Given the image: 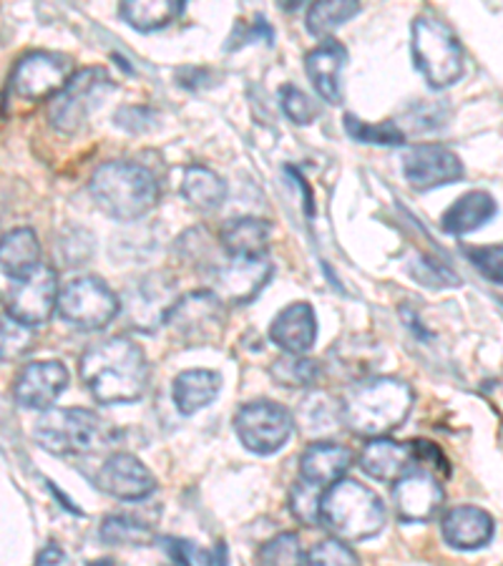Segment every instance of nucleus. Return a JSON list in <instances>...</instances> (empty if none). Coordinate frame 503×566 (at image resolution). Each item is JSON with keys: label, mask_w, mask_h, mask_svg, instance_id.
I'll return each instance as SVG.
<instances>
[{"label": "nucleus", "mask_w": 503, "mask_h": 566, "mask_svg": "<svg viewBox=\"0 0 503 566\" xmlns=\"http://www.w3.org/2000/svg\"><path fill=\"white\" fill-rule=\"evenodd\" d=\"M81 380L94 400L104 406L136 403L149 388V363L129 337H108L84 350L78 363Z\"/></svg>", "instance_id": "f257e3e1"}, {"label": "nucleus", "mask_w": 503, "mask_h": 566, "mask_svg": "<svg viewBox=\"0 0 503 566\" xmlns=\"http://www.w3.org/2000/svg\"><path fill=\"white\" fill-rule=\"evenodd\" d=\"M413 388L406 380L378 376L355 382L343 398V423L355 436L386 438L413 410Z\"/></svg>", "instance_id": "f03ea898"}, {"label": "nucleus", "mask_w": 503, "mask_h": 566, "mask_svg": "<svg viewBox=\"0 0 503 566\" xmlns=\"http://www.w3.org/2000/svg\"><path fill=\"white\" fill-rule=\"evenodd\" d=\"M94 202L114 219H139L159 202V185L149 169L132 161H106L88 185Z\"/></svg>", "instance_id": "7ed1b4c3"}, {"label": "nucleus", "mask_w": 503, "mask_h": 566, "mask_svg": "<svg viewBox=\"0 0 503 566\" xmlns=\"http://www.w3.org/2000/svg\"><path fill=\"white\" fill-rule=\"evenodd\" d=\"M319 524L340 542H365L386 526V506L373 489L360 481L343 479L325 489Z\"/></svg>", "instance_id": "20e7f679"}, {"label": "nucleus", "mask_w": 503, "mask_h": 566, "mask_svg": "<svg viewBox=\"0 0 503 566\" xmlns=\"http://www.w3.org/2000/svg\"><path fill=\"white\" fill-rule=\"evenodd\" d=\"M413 63L433 88H448L463 76V45L436 15H420L410 29Z\"/></svg>", "instance_id": "39448f33"}, {"label": "nucleus", "mask_w": 503, "mask_h": 566, "mask_svg": "<svg viewBox=\"0 0 503 566\" xmlns=\"http://www.w3.org/2000/svg\"><path fill=\"white\" fill-rule=\"evenodd\" d=\"M114 438L112 426L94 410L51 408L35 423V441L51 453H94Z\"/></svg>", "instance_id": "423d86ee"}, {"label": "nucleus", "mask_w": 503, "mask_h": 566, "mask_svg": "<svg viewBox=\"0 0 503 566\" xmlns=\"http://www.w3.org/2000/svg\"><path fill=\"white\" fill-rule=\"evenodd\" d=\"M114 78L104 69H84L73 73V78L56 98H51L49 122L63 134H78L88 116L104 104L114 91Z\"/></svg>", "instance_id": "0eeeda50"}, {"label": "nucleus", "mask_w": 503, "mask_h": 566, "mask_svg": "<svg viewBox=\"0 0 503 566\" xmlns=\"http://www.w3.org/2000/svg\"><path fill=\"white\" fill-rule=\"evenodd\" d=\"M227 305L212 290H197L179 297L167 315V325L171 335L189 348L212 345L224 333Z\"/></svg>", "instance_id": "6e6552de"}, {"label": "nucleus", "mask_w": 503, "mask_h": 566, "mask_svg": "<svg viewBox=\"0 0 503 566\" xmlns=\"http://www.w3.org/2000/svg\"><path fill=\"white\" fill-rule=\"evenodd\" d=\"M59 313L78 331H101L122 313V300L98 277H76L59 292Z\"/></svg>", "instance_id": "1a4fd4ad"}, {"label": "nucleus", "mask_w": 503, "mask_h": 566, "mask_svg": "<svg viewBox=\"0 0 503 566\" xmlns=\"http://www.w3.org/2000/svg\"><path fill=\"white\" fill-rule=\"evenodd\" d=\"M234 431L247 451L270 455L277 453L295 431V418L290 410L272 400H254L240 408L234 418Z\"/></svg>", "instance_id": "9d476101"}, {"label": "nucleus", "mask_w": 503, "mask_h": 566, "mask_svg": "<svg viewBox=\"0 0 503 566\" xmlns=\"http://www.w3.org/2000/svg\"><path fill=\"white\" fill-rule=\"evenodd\" d=\"M59 275L49 264H39L29 275L15 277L8 287L6 310L18 323L35 327L49 323L59 307Z\"/></svg>", "instance_id": "9b49d317"}, {"label": "nucleus", "mask_w": 503, "mask_h": 566, "mask_svg": "<svg viewBox=\"0 0 503 566\" xmlns=\"http://www.w3.org/2000/svg\"><path fill=\"white\" fill-rule=\"evenodd\" d=\"M73 78V61L63 53L33 51L15 63L11 88L25 102L56 98Z\"/></svg>", "instance_id": "f8f14e48"}, {"label": "nucleus", "mask_w": 503, "mask_h": 566, "mask_svg": "<svg viewBox=\"0 0 503 566\" xmlns=\"http://www.w3.org/2000/svg\"><path fill=\"white\" fill-rule=\"evenodd\" d=\"M443 486L433 476V471L423 465H413L406 476L392 483V509L408 524H423L441 511Z\"/></svg>", "instance_id": "ddd939ff"}, {"label": "nucleus", "mask_w": 503, "mask_h": 566, "mask_svg": "<svg viewBox=\"0 0 503 566\" xmlns=\"http://www.w3.org/2000/svg\"><path fill=\"white\" fill-rule=\"evenodd\" d=\"M402 171L418 191L453 185L463 177V161L443 144H418L402 157Z\"/></svg>", "instance_id": "4468645a"}, {"label": "nucleus", "mask_w": 503, "mask_h": 566, "mask_svg": "<svg viewBox=\"0 0 503 566\" xmlns=\"http://www.w3.org/2000/svg\"><path fill=\"white\" fill-rule=\"evenodd\" d=\"M177 300L179 297H174V280H169L164 272H157V275H146L134 287L126 290L122 307H126V315H129L134 327L151 333L167 323L169 310Z\"/></svg>", "instance_id": "2eb2a0df"}, {"label": "nucleus", "mask_w": 503, "mask_h": 566, "mask_svg": "<svg viewBox=\"0 0 503 566\" xmlns=\"http://www.w3.org/2000/svg\"><path fill=\"white\" fill-rule=\"evenodd\" d=\"M69 386V370L59 360H35L18 373L13 398L21 408L45 410L56 403Z\"/></svg>", "instance_id": "dca6fc26"}, {"label": "nucleus", "mask_w": 503, "mask_h": 566, "mask_svg": "<svg viewBox=\"0 0 503 566\" xmlns=\"http://www.w3.org/2000/svg\"><path fill=\"white\" fill-rule=\"evenodd\" d=\"M268 260H237L219 264L214 270V295L224 305H244L254 300L272 277Z\"/></svg>", "instance_id": "f3484780"}, {"label": "nucleus", "mask_w": 503, "mask_h": 566, "mask_svg": "<svg viewBox=\"0 0 503 566\" xmlns=\"http://www.w3.org/2000/svg\"><path fill=\"white\" fill-rule=\"evenodd\" d=\"M101 491L122 501H142L157 489V479L146 465L132 453H114L96 473Z\"/></svg>", "instance_id": "a211bd4d"}, {"label": "nucleus", "mask_w": 503, "mask_h": 566, "mask_svg": "<svg viewBox=\"0 0 503 566\" xmlns=\"http://www.w3.org/2000/svg\"><path fill=\"white\" fill-rule=\"evenodd\" d=\"M416 465L413 443H400L392 438H370L360 453V469L370 479L396 483Z\"/></svg>", "instance_id": "6ab92c4d"}, {"label": "nucleus", "mask_w": 503, "mask_h": 566, "mask_svg": "<svg viewBox=\"0 0 503 566\" xmlns=\"http://www.w3.org/2000/svg\"><path fill=\"white\" fill-rule=\"evenodd\" d=\"M317 317L313 305L292 303L270 325V340L287 355H305L315 345Z\"/></svg>", "instance_id": "aec40b11"}, {"label": "nucleus", "mask_w": 503, "mask_h": 566, "mask_svg": "<svg viewBox=\"0 0 503 566\" xmlns=\"http://www.w3.org/2000/svg\"><path fill=\"white\" fill-rule=\"evenodd\" d=\"M441 532L448 544L459 552L483 549L496 532L493 516L479 506H455L446 511Z\"/></svg>", "instance_id": "412c9836"}, {"label": "nucleus", "mask_w": 503, "mask_h": 566, "mask_svg": "<svg viewBox=\"0 0 503 566\" xmlns=\"http://www.w3.org/2000/svg\"><path fill=\"white\" fill-rule=\"evenodd\" d=\"M353 461L355 455L347 446L333 441L310 443L300 459V476L319 489H331L333 483L345 479Z\"/></svg>", "instance_id": "4be33fe9"}, {"label": "nucleus", "mask_w": 503, "mask_h": 566, "mask_svg": "<svg viewBox=\"0 0 503 566\" xmlns=\"http://www.w3.org/2000/svg\"><path fill=\"white\" fill-rule=\"evenodd\" d=\"M347 63V51L343 43L325 41L319 43L313 53H307L305 69L307 76L313 81L319 98H325L327 104H340L343 102V71Z\"/></svg>", "instance_id": "5701e85b"}, {"label": "nucleus", "mask_w": 503, "mask_h": 566, "mask_svg": "<svg viewBox=\"0 0 503 566\" xmlns=\"http://www.w3.org/2000/svg\"><path fill=\"white\" fill-rule=\"evenodd\" d=\"M272 227L258 217L230 219L219 232L224 252L237 260H262L270 248Z\"/></svg>", "instance_id": "b1692460"}, {"label": "nucleus", "mask_w": 503, "mask_h": 566, "mask_svg": "<svg viewBox=\"0 0 503 566\" xmlns=\"http://www.w3.org/2000/svg\"><path fill=\"white\" fill-rule=\"evenodd\" d=\"M493 217H496V199L489 191H469L446 209L441 227L448 234H469L481 230Z\"/></svg>", "instance_id": "393cba45"}, {"label": "nucleus", "mask_w": 503, "mask_h": 566, "mask_svg": "<svg viewBox=\"0 0 503 566\" xmlns=\"http://www.w3.org/2000/svg\"><path fill=\"white\" fill-rule=\"evenodd\" d=\"M222 378L212 370H185L171 386L174 406L181 416H195L219 396Z\"/></svg>", "instance_id": "a878e982"}, {"label": "nucleus", "mask_w": 503, "mask_h": 566, "mask_svg": "<svg viewBox=\"0 0 503 566\" xmlns=\"http://www.w3.org/2000/svg\"><path fill=\"white\" fill-rule=\"evenodd\" d=\"M41 260V244L39 237L29 227H21V230H13L3 234L0 240V270L6 272L8 277H23L29 275L31 270L39 268Z\"/></svg>", "instance_id": "bb28decb"}, {"label": "nucleus", "mask_w": 503, "mask_h": 566, "mask_svg": "<svg viewBox=\"0 0 503 566\" xmlns=\"http://www.w3.org/2000/svg\"><path fill=\"white\" fill-rule=\"evenodd\" d=\"M181 195H185L187 202L199 209V212H214L224 205L227 199V185L222 177L214 175L212 169L207 167H189L185 171V179H181Z\"/></svg>", "instance_id": "cd10ccee"}, {"label": "nucleus", "mask_w": 503, "mask_h": 566, "mask_svg": "<svg viewBox=\"0 0 503 566\" xmlns=\"http://www.w3.org/2000/svg\"><path fill=\"white\" fill-rule=\"evenodd\" d=\"M118 13L126 23L136 31H159L167 29L169 23L185 13V3L181 0H157V3H146V0H136V3H122Z\"/></svg>", "instance_id": "c85d7f7f"}, {"label": "nucleus", "mask_w": 503, "mask_h": 566, "mask_svg": "<svg viewBox=\"0 0 503 566\" xmlns=\"http://www.w3.org/2000/svg\"><path fill=\"white\" fill-rule=\"evenodd\" d=\"M272 380L282 388H315L323 378L319 363L305 358V355H282L270 368Z\"/></svg>", "instance_id": "c756f323"}, {"label": "nucleus", "mask_w": 503, "mask_h": 566, "mask_svg": "<svg viewBox=\"0 0 503 566\" xmlns=\"http://www.w3.org/2000/svg\"><path fill=\"white\" fill-rule=\"evenodd\" d=\"M300 421L310 433H327L343 423V403H337L327 392H313L300 403Z\"/></svg>", "instance_id": "7c9ffc66"}, {"label": "nucleus", "mask_w": 503, "mask_h": 566, "mask_svg": "<svg viewBox=\"0 0 503 566\" xmlns=\"http://www.w3.org/2000/svg\"><path fill=\"white\" fill-rule=\"evenodd\" d=\"M360 6L353 0H323L315 3L307 13V31L313 35H331L333 31L340 29L353 15H358Z\"/></svg>", "instance_id": "2f4dec72"}, {"label": "nucleus", "mask_w": 503, "mask_h": 566, "mask_svg": "<svg viewBox=\"0 0 503 566\" xmlns=\"http://www.w3.org/2000/svg\"><path fill=\"white\" fill-rule=\"evenodd\" d=\"M33 348V331L11 315H0V363H13Z\"/></svg>", "instance_id": "473e14b6"}, {"label": "nucleus", "mask_w": 503, "mask_h": 566, "mask_svg": "<svg viewBox=\"0 0 503 566\" xmlns=\"http://www.w3.org/2000/svg\"><path fill=\"white\" fill-rule=\"evenodd\" d=\"M345 132L350 139L360 144H375V146H400L406 142V134H402L396 124H365L358 116L347 114L345 116Z\"/></svg>", "instance_id": "72a5a7b5"}, {"label": "nucleus", "mask_w": 503, "mask_h": 566, "mask_svg": "<svg viewBox=\"0 0 503 566\" xmlns=\"http://www.w3.org/2000/svg\"><path fill=\"white\" fill-rule=\"evenodd\" d=\"M325 489L315 486L305 479H300L292 486L290 494V511L302 526H319V506H323Z\"/></svg>", "instance_id": "f704fd0d"}, {"label": "nucleus", "mask_w": 503, "mask_h": 566, "mask_svg": "<svg viewBox=\"0 0 503 566\" xmlns=\"http://www.w3.org/2000/svg\"><path fill=\"white\" fill-rule=\"evenodd\" d=\"M302 544L300 536L292 532H282L260 549V566H302Z\"/></svg>", "instance_id": "c9c22d12"}, {"label": "nucleus", "mask_w": 503, "mask_h": 566, "mask_svg": "<svg viewBox=\"0 0 503 566\" xmlns=\"http://www.w3.org/2000/svg\"><path fill=\"white\" fill-rule=\"evenodd\" d=\"M302 566H360L358 554L340 538H325L305 554Z\"/></svg>", "instance_id": "e433bc0d"}, {"label": "nucleus", "mask_w": 503, "mask_h": 566, "mask_svg": "<svg viewBox=\"0 0 503 566\" xmlns=\"http://www.w3.org/2000/svg\"><path fill=\"white\" fill-rule=\"evenodd\" d=\"M101 538L114 546L146 544L151 542V532L129 516H108L104 518V524H101Z\"/></svg>", "instance_id": "4c0bfd02"}, {"label": "nucleus", "mask_w": 503, "mask_h": 566, "mask_svg": "<svg viewBox=\"0 0 503 566\" xmlns=\"http://www.w3.org/2000/svg\"><path fill=\"white\" fill-rule=\"evenodd\" d=\"M280 104H282V112L287 114V118H292V122L300 126L313 124L319 116V106L297 86H282Z\"/></svg>", "instance_id": "58836bf2"}, {"label": "nucleus", "mask_w": 503, "mask_h": 566, "mask_svg": "<svg viewBox=\"0 0 503 566\" xmlns=\"http://www.w3.org/2000/svg\"><path fill=\"white\" fill-rule=\"evenodd\" d=\"M465 258H469L475 270L483 277L503 285V244H489V248H465Z\"/></svg>", "instance_id": "ea45409f"}, {"label": "nucleus", "mask_w": 503, "mask_h": 566, "mask_svg": "<svg viewBox=\"0 0 503 566\" xmlns=\"http://www.w3.org/2000/svg\"><path fill=\"white\" fill-rule=\"evenodd\" d=\"M63 559V554H61V549L59 546H49V549H45L41 556H39V566H53V564H59Z\"/></svg>", "instance_id": "a19ab883"}, {"label": "nucleus", "mask_w": 503, "mask_h": 566, "mask_svg": "<svg viewBox=\"0 0 503 566\" xmlns=\"http://www.w3.org/2000/svg\"><path fill=\"white\" fill-rule=\"evenodd\" d=\"M0 240H3V234H0Z\"/></svg>", "instance_id": "79ce46f5"}]
</instances>
